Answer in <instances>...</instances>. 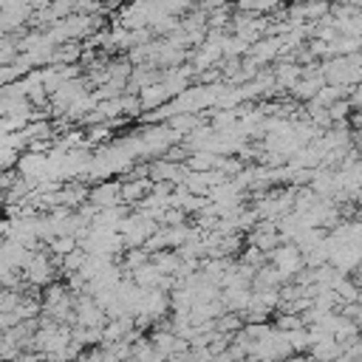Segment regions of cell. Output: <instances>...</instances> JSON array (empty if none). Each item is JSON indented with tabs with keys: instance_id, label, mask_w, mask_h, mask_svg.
Returning <instances> with one entry per match:
<instances>
[{
	"instance_id": "cell-4",
	"label": "cell",
	"mask_w": 362,
	"mask_h": 362,
	"mask_svg": "<svg viewBox=\"0 0 362 362\" xmlns=\"http://www.w3.org/2000/svg\"><path fill=\"white\" fill-rule=\"evenodd\" d=\"M124 260H127V272H133L136 266H141V263H147L150 260V252H144V249H127V255H124Z\"/></svg>"
},
{
	"instance_id": "cell-2",
	"label": "cell",
	"mask_w": 362,
	"mask_h": 362,
	"mask_svg": "<svg viewBox=\"0 0 362 362\" xmlns=\"http://www.w3.org/2000/svg\"><path fill=\"white\" fill-rule=\"evenodd\" d=\"M119 187H122V181H102V184H96V187H90L88 189V204H93L96 209H105V206H116V201H119Z\"/></svg>"
},
{
	"instance_id": "cell-3",
	"label": "cell",
	"mask_w": 362,
	"mask_h": 362,
	"mask_svg": "<svg viewBox=\"0 0 362 362\" xmlns=\"http://www.w3.org/2000/svg\"><path fill=\"white\" fill-rule=\"evenodd\" d=\"M280 6V0H238V11H249V14H269Z\"/></svg>"
},
{
	"instance_id": "cell-5",
	"label": "cell",
	"mask_w": 362,
	"mask_h": 362,
	"mask_svg": "<svg viewBox=\"0 0 362 362\" xmlns=\"http://www.w3.org/2000/svg\"><path fill=\"white\" fill-rule=\"evenodd\" d=\"M17 164V150H8L0 144V170H11Z\"/></svg>"
},
{
	"instance_id": "cell-1",
	"label": "cell",
	"mask_w": 362,
	"mask_h": 362,
	"mask_svg": "<svg viewBox=\"0 0 362 362\" xmlns=\"http://www.w3.org/2000/svg\"><path fill=\"white\" fill-rule=\"evenodd\" d=\"M266 260H272V266L280 272L283 280H291V277L303 269V255H300V249H297L294 243H286V240H283V246L269 249V252H266Z\"/></svg>"
}]
</instances>
